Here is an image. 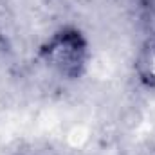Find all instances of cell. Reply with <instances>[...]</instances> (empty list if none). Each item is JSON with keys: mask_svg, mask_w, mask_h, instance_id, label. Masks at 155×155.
I'll list each match as a JSON object with an SVG mask.
<instances>
[{"mask_svg": "<svg viewBox=\"0 0 155 155\" xmlns=\"http://www.w3.org/2000/svg\"><path fill=\"white\" fill-rule=\"evenodd\" d=\"M38 58L60 78L78 81L87 74L92 49L87 35L79 27L63 25L40 43Z\"/></svg>", "mask_w": 155, "mask_h": 155, "instance_id": "6da1fadb", "label": "cell"}, {"mask_svg": "<svg viewBox=\"0 0 155 155\" xmlns=\"http://www.w3.org/2000/svg\"><path fill=\"white\" fill-rule=\"evenodd\" d=\"M134 74L139 85L155 90V31H152L141 41L134 58Z\"/></svg>", "mask_w": 155, "mask_h": 155, "instance_id": "7a4b0ae2", "label": "cell"}, {"mask_svg": "<svg viewBox=\"0 0 155 155\" xmlns=\"http://www.w3.org/2000/svg\"><path fill=\"white\" fill-rule=\"evenodd\" d=\"M137 2H139L144 9H150V11L155 9V0H137Z\"/></svg>", "mask_w": 155, "mask_h": 155, "instance_id": "3957f363", "label": "cell"}, {"mask_svg": "<svg viewBox=\"0 0 155 155\" xmlns=\"http://www.w3.org/2000/svg\"><path fill=\"white\" fill-rule=\"evenodd\" d=\"M16 155H27V153H16Z\"/></svg>", "mask_w": 155, "mask_h": 155, "instance_id": "277c9868", "label": "cell"}]
</instances>
